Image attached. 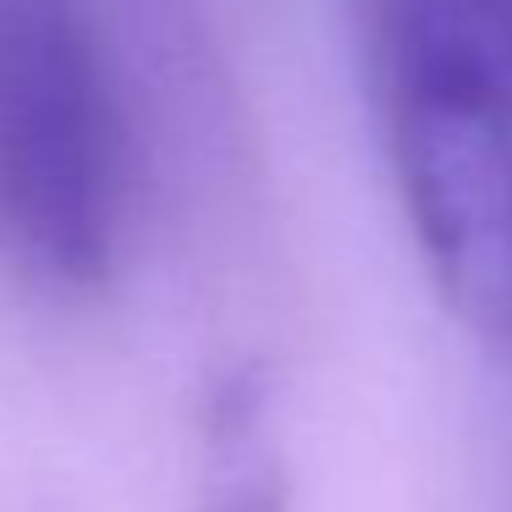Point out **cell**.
<instances>
[{"label":"cell","instance_id":"2","mask_svg":"<svg viewBox=\"0 0 512 512\" xmlns=\"http://www.w3.org/2000/svg\"><path fill=\"white\" fill-rule=\"evenodd\" d=\"M127 127L67 0H0V248L50 287L111 276Z\"/></svg>","mask_w":512,"mask_h":512},{"label":"cell","instance_id":"1","mask_svg":"<svg viewBox=\"0 0 512 512\" xmlns=\"http://www.w3.org/2000/svg\"><path fill=\"white\" fill-rule=\"evenodd\" d=\"M364 56L435 287L512 347V0H364Z\"/></svg>","mask_w":512,"mask_h":512}]
</instances>
